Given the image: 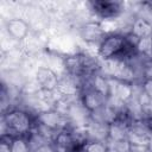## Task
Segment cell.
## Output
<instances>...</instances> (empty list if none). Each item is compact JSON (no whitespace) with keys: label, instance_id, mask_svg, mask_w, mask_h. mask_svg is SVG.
I'll use <instances>...</instances> for the list:
<instances>
[{"label":"cell","instance_id":"obj_1","mask_svg":"<svg viewBox=\"0 0 152 152\" xmlns=\"http://www.w3.org/2000/svg\"><path fill=\"white\" fill-rule=\"evenodd\" d=\"M36 115L32 116L27 110L11 108L4 112L1 118V135L11 138H26L34 128Z\"/></svg>","mask_w":152,"mask_h":152},{"label":"cell","instance_id":"obj_2","mask_svg":"<svg viewBox=\"0 0 152 152\" xmlns=\"http://www.w3.org/2000/svg\"><path fill=\"white\" fill-rule=\"evenodd\" d=\"M66 74L76 78H88L100 74L101 64L96 57L88 53H74L66 56L63 61Z\"/></svg>","mask_w":152,"mask_h":152},{"label":"cell","instance_id":"obj_3","mask_svg":"<svg viewBox=\"0 0 152 152\" xmlns=\"http://www.w3.org/2000/svg\"><path fill=\"white\" fill-rule=\"evenodd\" d=\"M36 124H38L48 129H51L56 133L59 131H63L65 128H69L71 126L69 119L55 108H51V109H48V110L36 114Z\"/></svg>","mask_w":152,"mask_h":152},{"label":"cell","instance_id":"obj_4","mask_svg":"<svg viewBox=\"0 0 152 152\" xmlns=\"http://www.w3.org/2000/svg\"><path fill=\"white\" fill-rule=\"evenodd\" d=\"M90 11L99 18L110 20L119 17L122 12V4L119 1H91L89 2Z\"/></svg>","mask_w":152,"mask_h":152},{"label":"cell","instance_id":"obj_5","mask_svg":"<svg viewBox=\"0 0 152 152\" xmlns=\"http://www.w3.org/2000/svg\"><path fill=\"white\" fill-rule=\"evenodd\" d=\"M80 34L84 42H87L89 44H97V46H99L100 43L104 39V37L108 33L106 32L104 27L100 23L89 21V23H86L84 25H82V27L80 28Z\"/></svg>","mask_w":152,"mask_h":152},{"label":"cell","instance_id":"obj_6","mask_svg":"<svg viewBox=\"0 0 152 152\" xmlns=\"http://www.w3.org/2000/svg\"><path fill=\"white\" fill-rule=\"evenodd\" d=\"M36 82H37V87L40 90L55 91L57 89L59 77L52 69L48 66H40L36 72Z\"/></svg>","mask_w":152,"mask_h":152},{"label":"cell","instance_id":"obj_7","mask_svg":"<svg viewBox=\"0 0 152 152\" xmlns=\"http://www.w3.org/2000/svg\"><path fill=\"white\" fill-rule=\"evenodd\" d=\"M6 31L8 36L14 40H23L28 36L30 27L28 24L20 19V18H13L7 20L6 23Z\"/></svg>","mask_w":152,"mask_h":152},{"label":"cell","instance_id":"obj_8","mask_svg":"<svg viewBox=\"0 0 152 152\" xmlns=\"http://www.w3.org/2000/svg\"><path fill=\"white\" fill-rule=\"evenodd\" d=\"M129 33L133 34L137 39L150 37V36H152V23L144 18L138 17L132 23V30Z\"/></svg>","mask_w":152,"mask_h":152},{"label":"cell","instance_id":"obj_9","mask_svg":"<svg viewBox=\"0 0 152 152\" xmlns=\"http://www.w3.org/2000/svg\"><path fill=\"white\" fill-rule=\"evenodd\" d=\"M80 152H108V142L101 140H88Z\"/></svg>","mask_w":152,"mask_h":152},{"label":"cell","instance_id":"obj_10","mask_svg":"<svg viewBox=\"0 0 152 152\" xmlns=\"http://www.w3.org/2000/svg\"><path fill=\"white\" fill-rule=\"evenodd\" d=\"M11 152H31L26 138H12L10 140Z\"/></svg>","mask_w":152,"mask_h":152},{"label":"cell","instance_id":"obj_11","mask_svg":"<svg viewBox=\"0 0 152 152\" xmlns=\"http://www.w3.org/2000/svg\"><path fill=\"white\" fill-rule=\"evenodd\" d=\"M141 88H142V91L152 100V78L144 80L141 83Z\"/></svg>","mask_w":152,"mask_h":152},{"label":"cell","instance_id":"obj_12","mask_svg":"<svg viewBox=\"0 0 152 152\" xmlns=\"http://www.w3.org/2000/svg\"><path fill=\"white\" fill-rule=\"evenodd\" d=\"M31 152H56V151H55V148H53L51 142H46V144H43V145L36 147Z\"/></svg>","mask_w":152,"mask_h":152},{"label":"cell","instance_id":"obj_13","mask_svg":"<svg viewBox=\"0 0 152 152\" xmlns=\"http://www.w3.org/2000/svg\"><path fill=\"white\" fill-rule=\"evenodd\" d=\"M151 37H152V36H151Z\"/></svg>","mask_w":152,"mask_h":152}]
</instances>
